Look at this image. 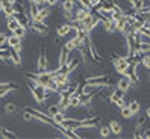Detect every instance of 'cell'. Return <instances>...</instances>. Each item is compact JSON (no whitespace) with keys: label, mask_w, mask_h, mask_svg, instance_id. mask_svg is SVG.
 Returning a JSON list of instances; mask_svg holds the SVG:
<instances>
[{"label":"cell","mask_w":150,"mask_h":139,"mask_svg":"<svg viewBox=\"0 0 150 139\" xmlns=\"http://www.w3.org/2000/svg\"><path fill=\"white\" fill-rule=\"evenodd\" d=\"M125 94L126 92H123L121 89H115V91H112L111 92V95H109V103H112V104H115L118 100H121V98H125Z\"/></svg>","instance_id":"obj_15"},{"label":"cell","mask_w":150,"mask_h":139,"mask_svg":"<svg viewBox=\"0 0 150 139\" xmlns=\"http://www.w3.org/2000/svg\"><path fill=\"white\" fill-rule=\"evenodd\" d=\"M76 0H64L62 2V11L64 12H73Z\"/></svg>","instance_id":"obj_20"},{"label":"cell","mask_w":150,"mask_h":139,"mask_svg":"<svg viewBox=\"0 0 150 139\" xmlns=\"http://www.w3.org/2000/svg\"><path fill=\"white\" fill-rule=\"evenodd\" d=\"M81 100H82V94H73L71 97H70L71 107H79L81 106Z\"/></svg>","instance_id":"obj_22"},{"label":"cell","mask_w":150,"mask_h":139,"mask_svg":"<svg viewBox=\"0 0 150 139\" xmlns=\"http://www.w3.org/2000/svg\"><path fill=\"white\" fill-rule=\"evenodd\" d=\"M111 62L115 68V71L121 76H125L130 70V62L127 56H118V55H111Z\"/></svg>","instance_id":"obj_2"},{"label":"cell","mask_w":150,"mask_h":139,"mask_svg":"<svg viewBox=\"0 0 150 139\" xmlns=\"http://www.w3.org/2000/svg\"><path fill=\"white\" fill-rule=\"evenodd\" d=\"M50 15V6H42L40 8V12H38V18L40 21H46V18Z\"/></svg>","instance_id":"obj_19"},{"label":"cell","mask_w":150,"mask_h":139,"mask_svg":"<svg viewBox=\"0 0 150 139\" xmlns=\"http://www.w3.org/2000/svg\"><path fill=\"white\" fill-rule=\"evenodd\" d=\"M53 76H55V70H53V71H42V73L38 71V73H29L28 74V77L33 83H38V85L44 86L47 91L59 94V86L56 85Z\"/></svg>","instance_id":"obj_1"},{"label":"cell","mask_w":150,"mask_h":139,"mask_svg":"<svg viewBox=\"0 0 150 139\" xmlns=\"http://www.w3.org/2000/svg\"><path fill=\"white\" fill-rule=\"evenodd\" d=\"M46 2H47V0H33V3H35V5H38V6L46 5Z\"/></svg>","instance_id":"obj_41"},{"label":"cell","mask_w":150,"mask_h":139,"mask_svg":"<svg viewBox=\"0 0 150 139\" xmlns=\"http://www.w3.org/2000/svg\"><path fill=\"white\" fill-rule=\"evenodd\" d=\"M59 107L61 110H67L68 107H71V103H70V97H67V95H59Z\"/></svg>","instance_id":"obj_17"},{"label":"cell","mask_w":150,"mask_h":139,"mask_svg":"<svg viewBox=\"0 0 150 139\" xmlns=\"http://www.w3.org/2000/svg\"><path fill=\"white\" fill-rule=\"evenodd\" d=\"M37 68H38L40 73L47 71V68H49V59H47L46 48H44V47H42V50L40 51V56H38V60H37Z\"/></svg>","instance_id":"obj_7"},{"label":"cell","mask_w":150,"mask_h":139,"mask_svg":"<svg viewBox=\"0 0 150 139\" xmlns=\"http://www.w3.org/2000/svg\"><path fill=\"white\" fill-rule=\"evenodd\" d=\"M58 112H61V107H59V104L56 103V104H52V106H49V109H47V115L53 118V117L58 114Z\"/></svg>","instance_id":"obj_25"},{"label":"cell","mask_w":150,"mask_h":139,"mask_svg":"<svg viewBox=\"0 0 150 139\" xmlns=\"http://www.w3.org/2000/svg\"><path fill=\"white\" fill-rule=\"evenodd\" d=\"M58 2H59V0H47L46 5L47 6H55V5H58Z\"/></svg>","instance_id":"obj_39"},{"label":"cell","mask_w":150,"mask_h":139,"mask_svg":"<svg viewBox=\"0 0 150 139\" xmlns=\"http://www.w3.org/2000/svg\"><path fill=\"white\" fill-rule=\"evenodd\" d=\"M29 89H30V92H32V95H33V98H35V101H37L38 104H44L46 103V100H47V95H46V88L44 86H41V85H38V83H35V85H29Z\"/></svg>","instance_id":"obj_4"},{"label":"cell","mask_w":150,"mask_h":139,"mask_svg":"<svg viewBox=\"0 0 150 139\" xmlns=\"http://www.w3.org/2000/svg\"><path fill=\"white\" fill-rule=\"evenodd\" d=\"M109 128H111L112 135H120L123 132V126L118 123V121H115V119H112L109 123Z\"/></svg>","instance_id":"obj_18"},{"label":"cell","mask_w":150,"mask_h":139,"mask_svg":"<svg viewBox=\"0 0 150 139\" xmlns=\"http://www.w3.org/2000/svg\"><path fill=\"white\" fill-rule=\"evenodd\" d=\"M18 26H21L18 21H17V18L14 15H11V17H6V29L9 30V32H14Z\"/></svg>","instance_id":"obj_14"},{"label":"cell","mask_w":150,"mask_h":139,"mask_svg":"<svg viewBox=\"0 0 150 139\" xmlns=\"http://www.w3.org/2000/svg\"><path fill=\"white\" fill-rule=\"evenodd\" d=\"M6 41H8V35L6 33H0V46L6 44Z\"/></svg>","instance_id":"obj_38"},{"label":"cell","mask_w":150,"mask_h":139,"mask_svg":"<svg viewBox=\"0 0 150 139\" xmlns=\"http://www.w3.org/2000/svg\"><path fill=\"white\" fill-rule=\"evenodd\" d=\"M29 12H30L32 20H37V18H38V12H40V6L35 5V3L32 2V3H30V8H29Z\"/></svg>","instance_id":"obj_24"},{"label":"cell","mask_w":150,"mask_h":139,"mask_svg":"<svg viewBox=\"0 0 150 139\" xmlns=\"http://www.w3.org/2000/svg\"><path fill=\"white\" fill-rule=\"evenodd\" d=\"M0 135H2L3 138H9V139L17 138V135H15L14 132H11V130H8V128H5V127H0Z\"/></svg>","instance_id":"obj_29"},{"label":"cell","mask_w":150,"mask_h":139,"mask_svg":"<svg viewBox=\"0 0 150 139\" xmlns=\"http://www.w3.org/2000/svg\"><path fill=\"white\" fill-rule=\"evenodd\" d=\"M29 29H30V32L42 35V37H46V35L49 33V26L44 23V21H40V20H32Z\"/></svg>","instance_id":"obj_5"},{"label":"cell","mask_w":150,"mask_h":139,"mask_svg":"<svg viewBox=\"0 0 150 139\" xmlns=\"http://www.w3.org/2000/svg\"><path fill=\"white\" fill-rule=\"evenodd\" d=\"M146 119H147V117H141V118H138V121H137V124H135V130H141V127L144 126V123H146Z\"/></svg>","instance_id":"obj_35"},{"label":"cell","mask_w":150,"mask_h":139,"mask_svg":"<svg viewBox=\"0 0 150 139\" xmlns=\"http://www.w3.org/2000/svg\"><path fill=\"white\" fill-rule=\"evenodd\" d=\"M100 121H102V118L97 117V115L90 117V118H86V119H81V123H79L77 128H96L97 126L100 124Z\"/></svg>","instance_id":"obj_6"},{"label":"cell","mask_w":150,"mask_h":139,"mask_svg":"<svg viewBox=\"0 0 150 139\" xmlns=\"http://www.w3.org/2000/svg\"><path fill=\"white\" fill-rule=\"evenodd\" d=\"M26 30H28V29H26L24 26H18V27H17L12 33H15L17 37H20V38L23 39V38H24V35H26Z\"/></svg>","instance_id":"obj_30"},{"label":"cell","mask_w":150,"mask_h":139,"mask_svg":"<svg viewBox=\"0 0 150 139\" xmlns=\"http://www.w3.org/2000/svg\"><path fill=\"white\" fill-rule=\"evenodd\" d=\"M71 29H73V24L71 23H65V24H61V26H58V29H56V33L59 35V37H67V35L71 32Z\"/></svg>","instance_id":"obj_10"},{"label":"cell","mask_w":150,"mask_h":139,"mask_svg":"<svg viewBox=\"0 0 150 139\" xmlns=\"http://www.w3.org/2000/svg\"><path fill=\"white\" fill-rule=\"evenodd\" d=\"M14 50H15V51H18V53H20V51H21V44H20V46H17V47H14Z\"/></svg>","instance_id":"obj_43"},{"label":"cell","mask_w":150,"mask_h":139,"mask_svg":"<svg viewBox=\"0 0 150 139\" xmlns=\"http://www.w3.org/2000/svg\"><path fill=\"white\" fill-rule=\"evenodd\" d=\"M139 33L143 35L144 38H149L150 39V26H144V27L139 29Z\"/></svg>","instance_id":"obj_33"},{"label":"cell","mask_w":150,"mask_h":139,"mask_svg":"<svg viewBox=\"0 0 150 139\" xmlns=\"http://www.w3.org/2000/svg\"><path fill=\"white\" fill-rule=\"evenodd\" d=\"M17 88V85L14 82H9V83H0V97H5L8 92H11L12 89Z\"/></svg>","instance_id":"obj_13"},{"label":"cell","mask_w":150,"mask_h":139,"mask_svg":"<svg viewBox=\"0 0 150 139\" xmlns=\"http://www.w3.org/2000/svg\"><path fill=\"white\" fill-rule=\"evenodd\" d=\"M120 114H121V117H123V118H132V117L135 115L134 112L130 110V107H129V106H123V107L120 109Z\"/></svg>","instance_id":"obj_26"},{"label":"cell","mask_w":150,"mask_h":139,"mask_svg":"<svg viewBox=\"0 0 150 139\" xmlns=\"http://www.w3.org/2000/svg\"><path fill=\"white\" fill-rule=\"evenodd\" d=\"M90 14H91V9H86V8H83V6H79L76 9V12H74V20L73 21L82 23Z\"/></svg>","instance_id":"obj_8"},{"label":"cell","mask_w":150,"mask_h":139,"mask_svg":"<svg viewBox=\"0 0 150 139\" xmlns=\"http://www.w3.org/2000/svg\"><path fill=\"white\" fill-rule=\"evenodd\" d=\"M127 104H129V103H126V100H125V98H121V100H118V101L115 103V106L121 109L123 106H127Z\"/></svg>","instance_id":"obj_37"},{"label":"cell","mask_w":150,"mask_h":139,"mask_svg":"<svg viewBox=\"0 0 150 139\" xmlns=\"http://www.w3.org/2000/svg\"><path fill=\"white\" fill-rule=\"evenodd\" d=\"M15 110H17V106L14 103H8L5 106V112H6V114H14Z\"/></svg>","instance_id":"obj_34"},{"label":"cell","mask_w":150,"mask_h":139,"mask_svg":"<svg viewBox=\"0 0 150 139\" xmlns=\"http://www.w3.org/2000/svg\"><path fill=\"white\" fill-rule=\"evenodd\" d=\"M141 65H143L144 68L150 70V55H144L143 58H141Z\"/></svg>","instance_id":"obj_32"},{"label":"cell","mask_w":150,"mask_h":139,"mask_svg":"<svg viewBox=\"0 0 150 139\" xmlns=\"http://www.w3.org/2000/svg\"><path fill=\"white\" fill-rule=\"evenodd\" d=\"M29 2H30V3H32V2H33V0H29Z\"/></svg>","instance_id":"obj_44"},{"label":"cell","mask_w":150,"mask_h":139,"mask_svg":"<svg viewBox=\"0 0 150 139\" xmlns=\"http://www.w3.org/2000/svg\"><path fill=\"white\" fill-rule=\"evenodd\" d=\"M99 133H100V136L102 138H108L112 132H111V128H109V126H103V127H100V130H99Z\"/></svg>","instance_id":"obj_31"},{"label":"cell","mask_w":150,"mask_h":139,"mask_svg":"<svg viewBox=\"0 0 150 139\" xmlns=\"http://www.w3.org/2000/svg\"><path fill=\"white\" fill-rule=\"evenodd\" d=\"M86 85H93V86H97V88H108V86L112 85V80L111 77L106 74V76H94V77H88L85 80Z\"/></svg>","instance_id":"obj_3"},{"label":"cell","mask_w":150,"mask_h":139,"mask_svg":"<svg viewBox=\"0 0 150 139\" xmlns=\"http://www.w3.org/2000/svg\"><path fill=\"white\" fill-rule=\"evenodd\" d=\"M146 117L150 119V107H147V109H146Z\"/></svg>","instance_id":"obj_42"},{"label":"cell","mask_w":150,"mask_h":139,"mask_svg":"<svg viewBox=\"0 0 150 139\" xmlns=\"http://www.w3.org/2000/svg\"><path fill=\"white\" fill-rule=\"evenodd\" d=\"M33 117H32V114H30V112L29 110H24V114H23V119L24 121H30Z\"/></svg>","instance_id":"obj_36"},{"label":"cell","mask_w":150,"mask_h":139,"mask_svg":"<svg viewBox=\"0 0 150 139\" xmlns=\"http://www.w3.org/2000/svg\"><path fill=\"white\" fill-rule=\"evenodd\" d=\"M149 82H150V76H149Z\"/></svg>","instance_id":"obj_45"},{"label":"cell","mask_w":150,"mask_h":139,"mask_svg":"<svg viewBox=\"0 0 150 139\" xmlns=\"http://www.w3.org/2000/svg\"><path fill=\"white\" fill-rule=\"evenodd\" d=\"M129 5L132 6V9H134L135 12H138L141 9V6L144 5V0H127Z\"/></svg>","instance_id":"obj_23"},{"label":"cell","mask_w":150,"mask_h":139,"mask_svg":"<svg viewBox=\"0 0 150 139\" xmlns=\"http://www.w3.org/2000/svg\"><path fill=\"white\" fill-rule=\"evenodd\" d=\"M6 44L9 46L11 48H14V47H17V46H20V44H21V38H20V37H17L15 33H12V35H9V37H8Z\"/></svg>","instance_id":"obj_16"},{"label":"cell","mask_w":150,"mask_h":139,"mask_svg":"<svg viewBox=\"0 0 150 139\" xmlns=\"http://www.w3.org/2000/svg\"><path fill=\"white\" fill-rule=\"evenodd\" d=\"M130 86H132V82L127 79L126 76H123L121 79L117 82V88H118V89H121L123 92H127V91L130 89Z\"/></svg>","instance_id":"obj_11"},{"label":"cell","mask_w":150,"mask_h":139,"mask_svg":"<svg viewBox=\"0 0 150 139\" xmlns=\"http://www.w3.org/2000/svg\"><path fill=\"white\" fill-rule=\"evenodd\" d=\"M141 138H144V139H149V138H150V128H147L146 132H144L143 135H141Z\"/></svg>","instance_id":"obj_40"},{"label":"cell","mask_w":150,"mask_h":139,"mask_svg":"<svg viewBox=\"0 0 150 139\" xmlns=\"http://www.w3.org/2000/svg\"><path fill=\"white\" fill-rule=\"evenodd\" d=\"M68 55H70V51L62 47V50H61V53H59V60H58V68H62L65 64H68Z\"/></svg>","instance_id":"obj_12"},{"label":"cell","mask_w":150,"mask_h":139,"mask_svg":"<svg viewBox=\"0 0 150 139\" xmlns=\"http://www.w3.org/2000/svg\"><path fill=\"white\" fill-rule=\"evenodd\" d=\"M11 62L14 64V65H21V56H20V53L18 51H15L14 48L11 50Z\"/></svg>","instance_id":"obj_21"},{"label":"cell","mask_w":150,"mask_h":139,"mask_svg":"<svg viewBox=\"0 0 150 139\" xmlns=\"http://www.w3.org/2000/svg\"><path fill=\"white\" fill-rule=\"evenodd\" d=\"M65 115H64V110H61V112H58V114L53 117V121L58 124V126H62L64 124V121H65Z\"/></svg>","instance_id":"obj_27"},{"label":"cell","mask_w":150,"mask_h":139,"mask_svg":"<svg viewBox=\"0 0 150 139\" xmlns=\"http://www.w3.org/2000/svg\"><path fill=\"white\" fill-rule=\"evenodd\" d=\"M100 24L103 26V29L106 30V32H109V33H112V32H117V23L114 21V20H111L109 17H106V18L100 20Z\"/></svg>","instance_id":"obj_9"},{"label":"cell","mask_w":150,"mask_h":139,"mask_svg":"<svg viewBox=\"0 0 150 139\" xmlns=\"http://www.w3.org/2000/svg\"><path fill=\"white\" fill-rule=\"evenodd\" d=\"M127 106L130 107V110L134 112V114L137 115L138 112H139V109H141V104H139V101L138 100H132V101H129V104Z\"/></svg>","instance_id":"obj_28"}]
</instances>
